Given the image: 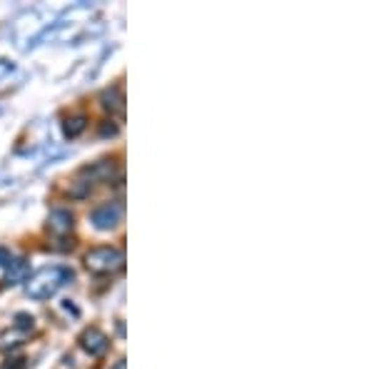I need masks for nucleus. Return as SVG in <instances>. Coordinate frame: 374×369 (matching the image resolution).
I'll return each mask as SVG.
<instances>
[{
	"label": "nucleus",
	"instance_id": "12",
	"mask_svg": "<svg viewBox=\"0 0 374 369\" xmlns=\"http://www.w3.org/2000/svg\"><path fill=\"white\" fill-rule=\"evenodd\" d=\"M100 135H105V137H115V135H118V125H115V123H113V120H105V123H102V125H100Z\"/></svg>",
	"mask_w": 374,
	"mask_h": 369
},
{
	"label": "nucleus",
	"instance_id": "1",
	"mask_svg": "<svg viewBox=\"0 0 374 369\" xmlns=\"http://www.w3.org/2000/svg\"><path fill=\"white\" fill-rule=\"evenodd\" d=\"M70 279H73V272H70V270L46 267L25 279V292H28V297H33V300H38V302L50 300L62 284H68Z\"/></svg>",
	"mask_w": 374,
	"mask_h": 369
},
{
	"label": "nucleus",
	"instance_id": "10",
	"mask_svg": "<svg viewBox=\"0 0 374 369\" xmlns=\"http://www.w3.org/2000/svg\"><path fill=\"white\" fill-rule=\"evenodd\" d=\"M85 127H88V118L85 115H73V118H68L65 120V125H62V130H65V137H78V135H83L85 132Z\"/></svg>",
	"mask_w": 374,
	"mask_h": 369
},
{
	"label": "nucleus",
	"instance_id": "8",
	"mask_svg": "<svg viewBox=\"0 0 374 369\" xmlns=\"http://www.w3.org/2000/svg\"><path fill=\"white\" fill-rule=\"evenodd\" d=\"M23 340H25V332L15 330V327L0 332V352H13V349H18V347L23 344Z\"/></svg>",
	"mask_w": 374,
	"mask_h": 369
},
{
	"label": "nucleus",
	"instance_id": "13",
	"mask_svg": "<svg viewBox=\"0 0 374 369\" xmlns=\"http://www.w3.org/2000/svg\"><path fill=\"white\" fill-rule=\"evenodd\" d=\"M11 262H13L11 250H8V247H3V244H0V267H8Z\"/></svg>",
	"mask_w": 374,
	"mask_h": 369
},
{
	"label": "nucleus",
	"instance_id": "5",
	"mask_svg": "<svg viewBox=\"0 0 374 369\" xmlns=\"http://www.w3.org/2000/svg\"><path fill=\"white\" fill-rule=\"evenodd\" d=\"M75 225V217L70 210H53L50 217H48V230H50L53 235H57V237H62V235H68L70 230H73Z\"/></svg>",
	"mask_w": 374,
	"mask_h": 369
},
{
	"label": "nucleus",
	"instance_id": "9",
	"mask_svg": "<svg viewBox=\"0 0 374 369\" xmlns=\"http://www.w3.org/2000/svg\"><path fill=\"white\" fill-rule=\"evenodd\" d=\"M83 175H88L90 177V185L95 180H100V177H110L113 175V160H100V162H95V165H90V167H83Z\"/></svg>",
	"mask_w": 374,
	"mask_h": 369
},
{
	"label": "nucleus",
	"instance_id": "14",
	"mask_svg": "<svg viewBox=\"0 0 374 369\" xmlns=\"http://www.w3.org/2000/svg\"><path fill=\"white\" fill-rule=\"evenodd\" d=\"M6 369H25V359H11L6 364Z\"/></svg>",
	"mask_w": 374,
	"mask_h": 369
},
{
	"label": "nucleus",
	"instance_id": "3",
	"mask_svg": "<svg viewBox=\"0 0 374 369\" xmlns=\"http://www.w3.org/2000/svg\"><path fill=\"white\" fill-rule=\"evenodd\" d=\"M80 347H83L90 357H102V354L110 349V337L102 330H97V327H88V330H83V335H80Z\"/></svg>",
	"mask_w": 374,
	"mask_h": 369
},
{
	"label": "nucleus",
	"instance_id": "2",
	"mask_svg": "<svg viewBox=\"0 0 374 369\" xmlns=\"http://www.w3.org/2000/svg\"><path fill=\"white\" fill-rule=\"evenodd\" d=\"M83 262H85V267L90 270L92 274H115L123 270L125 255H123V250H118L113 244H100V247L88 250Z\"/></svg>",
	"mask_w": 374,
	"mask_h": 369
},
{
	"label": "nucleus",
	"instance_id": "15",
	"mask_svg": "<svg viewBox=\"0 0 374 369\" xmlns=\"http://www.w3.org/2000/svg\"><path fill=\"white\" fill-rule=\"evenodd\" d=\"M110 369H125V359H118V362H115Z\"/></svg>",
	"mask_w": 374,
	"mask_h": 369
},
{
	"label": "nucleus",
	"instance_id": "4",
	"mask_svg": "<svg viewBox=\"0 0 374 369\" xmlns=\"http://www.w3.org/2000/svg\"><path fill=\"white\" fill-rule=\"evenodd\" d=\"M123 217V207L115 202H105L90 212V222L97 230H113Z\"/></svg>",
	"mask_w": 374,
	"mask_h": 369
},
{
	"label": "nucleus",
	"instance_id": "7",
	"mask_svg": "<svg viewBox=\"0 0 374 369\" xmlns=\"http://www.w3.org/2000/svg\"><path fill=\"white\" fill-rule=\"evenodd\" d=\"M30 277V265L25 260H20V257H13V262L6 267V277H3V284H20L25 282V279Z\"/></svg>",
	"mask_w": 374,
	"mask_h": 369
},
{
	"label": "nucleus",
	"instance_id": "6",
	"mask_svg": "<svg viewBox=\"0 0 374 369\" xmlns=\"http://www.w3.org/2000/svg\"><path fill=\"white\" fill-rule=\"evenodd\" d=\"M100 105L108 110L110 115H123L125 113V95L118 85L108 88V90H102L100 95Z\"/></svg>",
	"mask_w": 374,
	"mask_h": 369
},
{
	"label": "nucleus",
	"instance_id": "11",
	"mask_svg": "<svg viewBox=\"0 0 374 369\" xmlns=\"http://www.w3.org/2000/svg\"><path fill=\"white\" fill-rule=\"evenodd\" d=\"M13 327L28 335L30 330H35V317H33V314H28V312H18L15 314V324H13Z\"/></svg>",
	"mask_w": 374,
	"mask_h": 369
}]
</instances>
